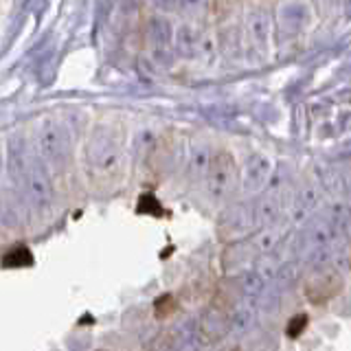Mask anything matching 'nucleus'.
Segmentation results:
<instances>
[{
	"label": "nucleus",
	"instance_id": "nucleus-1",
	"mask_svg": "<svg viewBox=\"0 0 351 351\" xmlns=\"http://www.w3.org/2000/svg\"><path fill=\"white\" fill-rule=\"evenodd\" d=\"M31 263H33V255H31V250H29V248H25V246L9 250L7 255L3 257V266H5V268L31 266Z\"/></svg>",
	"mask_w": 351,
	"mask_h": 351
},
{
	"label": "nucleus",
	"instance_id": "nucleus-2",
	"mask_svg": "<svg viewBox=\"0 0 351 351\" xmlns=\"http://www.w3.org/2000/svg\"><path fill=\"white\" fill-rule=\"evenodd\" d=\"M154 310H156V316L158 318H167L176 310V299H173L171 294H165V296H160L156 303H154Z\"/></svg>",
	"mask_w": 351,
	"mask_h": 351
},
{
	"label": "nucleus",
	"instance_id": "nucleus-3",
	"mask_svg": "<svg viewBox=\"0 0 351 351\" xmlns=\"http://www.w3.org/2000/svg\"><path fill=\"white\" fill-rule=\"evenodd\" d=\"M305 325H307V316L305 314L303 316H294L292 321H290V325H288V336L290 338H296L299 334H303Z\"/></svg>",
	"mask_w": 351,
	"mask_h": 351
},
{
	"label": "nucleus",
	"instance_id": "nucleus-4",
	"mask_svg": "<svg viewBox=\"0 0 351 351\" xmlns=\"http://www.w3.org/2000/svg\"><path fill=\"white\" fill-rule=\"evenodd\" d=\"M233 351H241V349H233Z\"/></svg>",
	"mask_w": 351,
	"mask_h": 351
}]
</instances>
